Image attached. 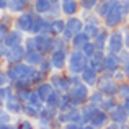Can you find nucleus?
<instances>
[{
	"label": "nucleus",
	"instance_id": "f257e3e1",
	"mask_svg": "<svg viewBox=\"0 0 129 129\" xmlns=\"http://www.w3.org/2000/svg\"><path fill=\"white\" fill-rule=\"evenodd\" d=\"M121 2L123 0H113V7L111 10L108 12V15L103 18V26L108 29H116V28H121L124 26L126 23V16H124L123 10H121Z\"/></svg>",
	"mask_w": 129,
	"mask_h": 129
},
{
	"label": "nucleus",
	"instance_id": "f03ea898",
	"mask_svg": "<svg viewBox=\"0 0 129 129\" xmlns=\"http://www.w3.org/2000/svg\"><path fill=\"white\" fill-rule=\"evenodd\" d=\"M88 66V57L80 49L70 47L69 51V59H67V74H82L83 69Z\"/></svg>",
	"mask_w": 129,
	"mask_h": 129
},
{
	"label": "nucleus",
	"instance_id": "7ed1b4c3",
	"mask_svg": "<svg viewBox=\"0 0 129 129\" xmlns=\"http://www.w3.org/2000/svg\"><path fill=\"white\" fill-rule=\"evenodd\" d=\"M90 93H91V87H88L87 83H83V82H79V83H75V85H72V87H70V90H69L70 106L82 108L83 105L88 101Z\"/></svg>",
	"mask_w": 129,
	"mask_h": 129
},
{
	"label": "nucleus",
	"instance_id": "20e7f679",
	"mask_svg": "<svg viewBox=\"0 0 129 129\" xmlns=\"http://www.w3.org/2000/svg\"><path fill=\"white\" fill-rule=\"evenodd\" d=\"M36 18V13L33 8H28L26 12L20 13V15L15 16V21H13V28L20 29V31L26 33V35H31V28H33V23H35Z\"/></svg>",
	"mask_w": 129,
	"mask_h": 129
},
{
	"label": "nucleus",
	"instance_id": "39448f33",
	"mask_svg": "<svg viewBox=\"0 0 129 129\" xmlns=\"http://www.w3.org/2000/svg\"><path fill=\"white\" fill-rule=\"evenodd\" d=\"M101 91H103L106 96L113 95V96H118V88H119V83L114 82L113 79V72H108L105 70L103 74H100V82H98V87Z\"/></svg>",
	"mask_w": 129,
	"mask_h": 129
},
{
	"label": "nucleus",
	"instance_id": "423d86ee",
	"mask_svg": "<svg viewBox=\"0 0 129 129\" xmlns=\"http://www.w3.org/2000/svg\"><path fill=\"white\" fill-rule=\"evenodd\" d=\"M124 47H126V43H124V26L116 28V29H111L110 38H108V49L106 51L119 54Z\"/></svg>",
	"mask_w": 129,
	"mask_h": 129
},
{
	"label": "nucleus",
	"instance_id": "0eeeda50",
	"mask_svg": "<svg viewBox=\"0 0 129 129\" xmlns=\"http://www.w3.org/2000/svg\"><path fill=\"white\" fill-rule=\"evenodd\" d=\"M83 25H85V21H83V18L80 15L67 16V18H66V29H64L62 36L70 41V39H72L77 33L83 31Z\"/></svg>",
	"mask_w": 129,
	"mask_h": 129
},
{
	"label": "nucleus",
	"instance_id": "6e6552de",
	"mask_svg": "<svg viewBox=\"0 0 129 129\" xmlns=\"http://www.w3.org/2000/svg\"><path fill=\"white\" fill-rule=\"evenodd\" d=\"M47 80H49V82L52 83V87L56 88L57 91H60V93H69L70 87H72L67 72H57V70H54V72L47 77Z\"/></svg>",
	"mask_w": 129,
	"mask_h": 129
},
{
	"label": "nucleus",
	"instance_id": "1a4fd4ad",
	"mask_svg": "<svg viewBox=\"0 0 129 129\" xmlns=\"http://www.w3.org/2000/svg\"><path fill=\"white\" fill-rule=\"evenodd\" d=\"M69 51L70 49H54L49 54V59H51V64H52L54 70H57V72H66L67 70Z\"/></svg>",
	"mask_w": 129,
	"mask_h": 129
},
{
	"label": "nucleus",
	"instance_id": "9d476101",
	"mask_svg": "<svg viewBox=\"0 0 129 129\" xmlns=\"http://www.w3.org/2000/svg\"><path fill=\"white\" fill-rule=\"evenodd\" d=\"M26 47L25 44H20V46L16 47H10V51L7 52V56L3 57V66H8V64H16V62H21V60H25L26 57Z\"/></svg>",
	"mask_w": 129,
	"mask_h": 129
},
{
	"label": "nucleus",
	"instance_id": "9b49d317",
	"mask_svg": "<svg viewBox=\"0 0 129 129\" xmlns=\"http://www.w3.org/2000/svg\"><path fill=\"white\" fill-rule=\"evenodd\" d=\"M110 119H111V123H118V124H123V126L127 129L129 113L126 111V108H124V105H123V101H121V100H119V103H118L116 106H114L113 110L110 111Z\"/></svg>",
	"mask_w": 129,
	"mask_h": 129
},
{
	"label": "nucleus",
	"instance_id": "f8f14e48",
	"mask_svg": "<svg viewBox=\"0 0 129 129\" xmlns=\"http://www.w3.org/2000/svg\"><path fill=\"white\" fill-rule=\"evenodd\" d=\"M2 106L5 108L7 111H10L12 114H15V116H21L23 114V108H25V101L15 93V95H12L7 101H3Z\"/></svg>",
	"mask_w": 129,
	"mask_h": 129
},
{
	"label": "nucleus",
	"instance_id": "ddd939ff",
	"mask_svg": "<svg viewBox=\"0 0 129 129\" xmlns=\"http://www.w3.org/2000/svg\"><path fill=\"white\" fill-rule=\"evenodd\" d=\"M35 36H36L38 49L43 51L44 54L49 56V54L56 49V36H52V35H35Z\"/></svg>",
	"mask_w": 129,
	"mask_h": 129
},
{
	"label": "nucleus",
	"instance_id": "4468645a",
	"mask_svg": "<svg viewBox=\"0 0 129 129\" xmlns=\"http://www.w3.org/2000/svg\"><path fill=\"white\" fill-rule=\"evenodd\" d=\"M111 123L110 119V113L105 110H100L93 118L91 121L85 126V129H103V127H108V124Z\"/></svg>",
	"mask_w": 129,
	"mask_h": 129
},
{
	"label": "nucleus",
	"instance_id": "2eb2a0df",
	"mask_svg": "<svg viewBox=\"0 0 129 129\" xmlns=\"http://www.w3.org/2000/svg\"><path fill=\"white\" fill-rule=\"evenodd\" d=\"M80 77H82V82L87 83L88 87H91V88L98 87V82H100V72L95 70L93 67L87 66L85 69H83V72L80 74Z\"/></svg>",
	"mask_w": 129,
	"mask_h": 129
},
{
	"label": "nucleus",
	"instance_id": "dca6fc26",
	"mask_svg": "<svg viewBox=\"0 0 129 129\" xmlns=\"http://www.w3.org/2000/svg\"><path fill=\"white\" fill-rule=\"evenodd\" d=\"M25 38H26V33L20 31V29H16V28H12L10 33H8V36L0 43H5L8 47H16V46L25 43Z\"/></svg>",
	"mask_w": 129,
	"mask_h": 129
},
{
	"label": "nucleus",
	"instance_id": "f3484780",
	"mask_svg": "<svg viewBox=\"0 0 129 129\" xmlns=\"http://www.w3.org/2000/svg\"><path fill=\"white\" fill-rule=\"evenodd\" d=\"M60 8H62V16H74L79 15L82 7H80L79 0H62L60 2Z\"/></svg>",
	"mask_w": 129,
	"mask_h": 129
},
{
	"label": "nucleus",
	"instance_id": "a211bd4d",
	"mask_svg": "<svg viewBox=\"0 0 129 129\" xmlns=\"http://www.w3.org/2000/svg\"><path fill=\"white\" fill-rule=\"evenodd\" d=\"M105 70H108V72H114V70H118L121 67V59H119V54L116 52H110V51H106L105 52Z\"/></svg>",
	"mask_w": 129,
	"mask_h": 129
},
{
	"label": "nucleus",
	"instance_id": "6ab92c4d",
	"mask_svg": "<svg viewBox=\"0 0 129 129\" xmlns=\"http://www.w3.org/2000/svg\"><path fill=\"white\" fill-rule=\"evenodd\" d=\"M28 8H31V0H8V10L12 15H20V13L26 12Z\"/></svg>",
	"mask_w": 129,
	"mask_h": 129
},
{
	"label": "nucleus",
	"instance_id": "aec40b11",
	"mask_svg": "<svg viewBox=\"0 0 129 129\" xmlns=\"http://www.w3.org/2000/svg\"><path fill=\"white\" fill-rule=\"evenodd\" d=\"M110 31L111 29H108V28H101L100 31H98V35L93 38V43H95V46H96V49L98 51H105L106 52V49H108V38H110Z\"/></svg>",
	"mask_w": 129,
	"mask_h": 129
},
{
	"label": "nucleus",
	"instance_id": "412c9836",
	"mask_svg": "<svg viewBox=\"0 0 129 129\" xmlns=\"http://www.w3.org/2000/svg\"><path fill=\"white\" fill-rule=\"evenodd\" d=\"M100 110H101V108L98 106V105H95V103H90V101H87V103L82 106V123L87 126V124L91 121V118H93V116H95V114H96Z\"/></svg>",
	"mask_w": 129,
	"mask_h": 129
},
{
	"label": "nucleus",
	"instance_id": "4be33fe9",
	"mask_svg": "<svg viewBox=\"0 0 129 129\" xmlns=\"http://www.w3.org/2000/svg\"><path fill=\"white\" fill-rule=\"evenodd\" d=\"M35 90H36V93L41 96V100L44 101V103H46L47 98H49L51 95L54 93V90H56V88L52 87V83H51L49 80H44V82L38 83V85H35Z\"/></svg>",
	"mask_w": 129,
	"mask_h": 129
},
{
	"label": "nucleus",
	"instance_id": "5701e85b",
	"mask_svg": "<svg viewBox=\"0 0 129 129\" xmlns=\"http://www.w3.org/2000/svg\"><path fill=\"white\" fill-rule=\"evenodd\" d=\"M103 59H105V51H96L91 57H88V66L93 67L95 70H98L100 74H103L105 72V62H103Z\"/></svg>",
	"mask_w": 129,
	"mask_h": 129
},
{
	"label": "nucleus",
	"instance_id": "b1692460",
	"mask_svg": "<svg viewBox=\"0 0 129 129\" xmlns=\"http://www.w3.org/2000/svg\"><path fill=\"white\" fill-rule=\"evenodd\" d=\"M52 5L54 3L51 2V0H33L31 2V8L35 10V13L44 15V16L49 13V10L52 8Z\"/></svg>",
	"mask_w": 129,
	"mask_h": 129
},
{
	"label": "nucleus",
	"instance_id": "393cba45",
	"mask_svg": "<svg viewBox=\"0 0 129 129\" xmlns=\"http://www.w3.org/2000/svg\"><path fill=\"white\" fill-rule=\"evenodd\" d=\"M46 56H47V54H44L43 51H39V49H35V51H28V52H26V57H25V60H26L28 64H31V66L38 67L39 64H41L43 60L46 59Z\"/></svg>",
	"mask_w": 129,
	"mask_h": 129
},
{
	"label": "nucleus",
	"instance_id": "a878e982",
	"mask_svg": "<svg viewBox=\"0 0 129 129\" xmlns=\"http://www.w3.org/2000/svg\"><path fill=\"white\" fill-rule=\"evenodd\" d=\"M111 7H113V0H100V2H98V5L95 7L93 12L96 13L101 20H103L105 16L108 15V12L111 10Z\"/></svg>",
	"mask_w": 129,
	"mask_h": 129
},
{
	"label": "nucleus",
	"instance_id": "bb28decb",
	"mask_svg": "<svg viewBox=\"0 0 129 129\" xmlns=\"http://www.w3.org/2000/svg\"><path fill=\"white\" fill-rule=\"evenodd\" d=\"M90 39L91 38L87 35L85 31H80V33H77V35L70 39V47H74V49H80V47H82L87 41H90Z\"/></svg>",
	"mask_w": 129,
	"mask_h": 129
},
{
	"label": "nucleus",
	"instance_id": "cd10ccee",
	"mask_svg": "<svg viewBox=\"0 0 129 129\" xmlns=\"http://www.w3.org/2000/svg\"><path fill=\"white\" fill-rule=\"evenodd\" d=\"M16 126H18V129H35L36 121L21 114V116H16Z\"/></svg>",
	"mask_w": 129,
	"mask_h": 129
},
{
	"label": "nucleus",
	"instance_id": "c85d7f7f",
	"mask_svg": "<svg viewBox=\"0 0 129 129\" xmlns=\"http://www.w3.org/2000/svg\"><path fill=\"white\" fill-rule=\"evenodd\" d=\"M23 114L36 121V119L39 118V114H41V108L36 106V105H31V103H25V108H23Z\"/></svg>",
	"mask_w": 129,
	"mask_h": 129
},
{
	"label": "nucleus",
	"instance_id": "c756f323",
	"mask_svg": "<svg viewBox=\"0 0 129 129\" xmlns=\"http://www.w3.org/2000/svg\"><path fill=\"white\" fill-rule=\"evenodd\" d=\"M66 29V16H59V18L52 20V36H60Z\"/></svg>",
	"mask_w": 129,
	"mask_h": 129
},
{
	"label": "nucleus",
	"instance_id": "7c9ffc66",
	"mask_svg": "<svg viewBox=\"0 0 129 129\" xmlns=\"http://www.w3.org/2000/svg\"><path fill=\"white\" fill-rule=\"evenodd\" d=\"M15 93H16V88L13 87V83H10V85H0V105H2L3 101H7Z\"/></svg>",
	"mask_w": 129,
	"mask_h": 129
},
{
	"label": "nucleus",
	"instance_id": "2f4dec72",
	"mask_svg": "<svg viewBox=\"0 0 129 129\" xmlns=\"http://www.w3.org/2000/svg\"><path fill=\"white\" fill-rule=\"evenodd\" d=\"M105 98H106V95H105L103 91L100 90V88H91V93H90V98H88V101H90V103L98 105V106L101 108V103H103Z\"/></svg>",
	"mask_w": 129,
	"mask_h": 129
},
{
	"label": "nucleus",
	"instance_id": "473e14b6",
	"mask_svg": "<svg viewBox=\"0 0 129 129\" xmlns=\"http://www.w3.org/2000/svg\"><path fill=\"white\" fill-rule=\"evenodd\" d=\"M62 100H64V93H60V91L54 90V93L51 95L49 98H47L46 105H49V106H54V108H57V110H59L60 105H62Z\"/></svg>",
	"mask_w": 129,
	"mask_h": 129
},
{
	"label": "nucleus",
	"instance_id": "72a5a7b5",
	"mask_svg": "<svg viewBox=\"0 0 129 129\" xmlns=\"http://www.w3.org/2000/svg\"><path fill=\"white\" fill-rule=\"evenodd\" d=\"M118 103H119V98L110 95V96H106V98L103 100V103H101V110H105V111H108V113H110V111L113 110V108L116 106Z\"/></svg>",
	"mask_w": 129,
	"mask_h": 129
},
{
	"label": "nucleus",
	"instance_id": "f704fd0d",
	"mask_svg": "<svg viewBox=\"0 0 129 129\" xmlns=\"http://www.w3.org/2000/svg\"><path fill=\"white\" fill-rule=\"evenodd\" d=\"M54 121L56 119H51V118H46V116H39L36 119V127L38 129H52Z\"/></svg>",
	"mask_w": 129,
	"mask_h": 129
},
{
	"label": "nucleus",
	"instance_id": "c9c22d12",
	"mask_svg": "<svg viewBox=\"0 0 129 129\" xmlns=\"http://www.w3.org/2000/svg\"><path fill=\"white\" fill-rule=\"evenodd\" d=\"M101 28H103V25H95V23H85V25H83V31H85L91 39L98 35V31H100Z\"/></svg>",
	"mask_w": 129,
	"mask_h": 129
},
{
	"label": "nucleus",
	"instance_id": "e433bc0d",
	"mask_svg": "<svg viewBox=\"0 0 129 129\" xmlns=\"http://www.w3.org/2000/svg\"><path fill=\"white\" fill-rule=\"evenodd\" d=\"M44 20H46V16H44V15H38V13H36L35 23H33V28H31V35H39V33H41L43 25H44Z\"/></svg>",
	"mask_w": 129,
	"mask_h": 129
},
{
	"label": "nucleus",
	"instance_id": "4c0bfd02",
	"mask_svg": "<svg viewBox=\"0 0 129 129\" xmlns=\"http://www.w3.org/2000/svg\"><path fill=\"white\" fill-rule=\"evenodd\" d=\"M38 69L41 70L43 74H46L47 77H49L51 74L54 72V67H52V64H51V59H49V56H46V59H44L43 62H41V64L38 66Z\"/></svg>",
	"mask_w": 129,
	"mask_h": 129
},
{
	"label": "nucleus",
	"instance_id": "58836bf2",
	"mask_svg": "<svg viewBox=\"0 0 129 129\" xmlns=\"http://www.w3.org/2000/svg\"><path fill=\"white\" fill-rule=\"evenodd\" d=\"M80 51H82L83 54H85L87 57H91L95 52H96V46H95V43H93V39H90V41H87L85 44H83L82 47H80Z\"/></svg>",
	"mask_w": 129,
	"mask_h": 129
},
{
	"label": "nucleus",
	"instance_id": "ea45409f",
	"mask_svg": "<svg viewBox=\"0 0 129 129\" xmlns=\"http://www.w3.org/2000/svg\"><path fill=\"white\" fill-rule=\"evenodd\" d=\"M118 98L121 101L129 98V80H124V82L119 83V88H118Z\"/></svg>",
	"mask_w": 129,
	"mask_h": 129
},
{
	"label": "nucleus",
	"instance_id": "a19ab883",
	"mask_svg": "<svg viewBox=\"0 0 129 129\" xmlns=\"http://www.w3.org/2000/svg\"><path fill=\"white\" fill-rule=\"evenodd\" d=\"M47 18L54 20V18H59V16H62V8H60V2H56L52 5V8L49 10V13H47Z\"/></svg>",
	"mask_w": 129,
	"mask_h": 129
},
{
	"label": "nucleus",
	"instance_id": "79ce46f5",
	"mask_svg": "<svg viewBox=\"0 0 129 129\" xmlns=\"http://www.w3.org/2000/svg\"><path fill=\"white\" fill-rule=\"evenodd\" d=\"M25 47H26V51H35V49H38V44H36V36L35 35H26V38H25Z\"/></svg>",
	"mask_w": 129,
	"mask_h": 129
},
{
	"label": "nucleus",
	"instance_id": "37998d69",
	"mask_svg": "<svg viewBox=\"0 0 129 129\" xmlns=\"http://www.w3.org/2000/svg\"><path fill=\"white\" fill-rule=\"evenodd\" d=\"M79 2H80L82 10H90V12H93L95 7L98 5V2H100V0H79Z\"/></svg>",
	"mask_w": 129,
	"mask_h": 129
},
{
	"label": "nucleus",
	"instance_id": "c03bdc74",
	"mask_svg": "<svg viewBox=\"0 0 129 129\" xmlns=\"http://www.w3.org/2000/svg\"><path fill=\"white\" fill-rule=\"evenodd\" d=\"M31 91H33V87H25V88H18V90H16V95L26 103L28 98H29V95H31Z\"/></svg>",
	"mask_w": 129,
	"mask_h": 129
},
{
	"label": "nucleus",
	"instance_id": "a18cd8bd",
	"mask_svg": "<svg viewBox=\"0 0 129 129\" xmlns=\"http://www.w3.org/2000/svg\"><path fill=\"white\" fill-rule=\"evenodd\" d=\"M12 28L13 26H8V25H5V23H0V41H3V39L8 36V33H10Z\"/></svg>",
	"mask_w": 129,
	"mask_h": 129
},
{
	"label": "nucleus",
	"instance_id": "49530a36",
	"mask_svg": "<svg viewBox=\"0 0 129 129\" xmlns=\"http://www.w3.org/2000/svg\"><path fill=\"white\" fill-rule=\"evenodd\" d=\"M113 79H114V82H118V83H121V82H124V80H126V75H124V72H123V69H121V67L113 72Z\"/></svg>",
	"mask_w": 129,
	"mask_h": 129
},
{
	"label": "nucleus",
	"instance_id": "de8ad7c7",
	"mask_svg": "<svg viewBox=\"0 0 129 129\" xmlns=\"http://www.w3.org/2000/svg\"><path fill=\"white\" fill-rule=\"evenodd\" d=\"M10 83H12L10 75L7 74L5 69H2V72H0V85H10Z\"/></svg>",
	"mask_w": 129,
	"mask_h": 129
},
{
	"label": "nucleus",
	"instance_id": "09e8293b",
	"mask_svg": "<svg viewBox=\"0 0 129 129\" xmlns=\"http://www.w3.org/2000/svg\"><path fill=\"white\" fill-rule=\"evenodd\" d=\"M121 69H123L124 75H126V80H129V60H126V62L121 66Z\"/></svg>",
	"mask_w": 129,
	"mask_h": 129
},
{
	"label": "nucleus",
	"instance_id": "8fccbe9b",
	"mask_svg": "<svg viewBox=\"0 0 129 129\" xmlns=\"http://www.w3.org/2000/svg\"><path fill=\"white\" fill-rule=\"evenodd\" d=\"M8 10V0H0V12H7Z\"/></svg>",
	"mask_w": 129,
	"mask_h": 129
},
{
	"label": "nucleus",
	"instance_id": "3c124183",
	"mask_svg": "<svg viewBox=\"0 0 129 129\" xmlns=\"http://www.w3.org/2000/svg\"><path fill=\"white\" fill-rule=\"evenodd\" d=\"M108 129H126L123 124H118V123H110L108 124Z\"/></svg>",
	"mask_w": 129,
	"mask_h": 129
},
{
	"label": "nucleus",
	"instance_id": "603ef678",
	"mask_svg": "<svg viewBox=\"0 0 129 129\" xmlns=\"http://www.w3.org/2000/svg\"><path fill=\"white\" fill-rule=\"evenodd\" d=\"M124 43H126V47L129 49V33L124 29Z\"/></svg>",
	"mask_w": 129,
	"mask_h": 129
},
{
	"label": "nucleus",
	"instance_id": "864d4df0",
	"mask_svg": "<svg viewBox=\"0 0 129 129\" xmlns=\"http://www.w3.org/2000/svg\"><path fill=\"white\" fill-rule=\"evenodd\" d=\"M123 105H124V108H126V111L129 113V98H126V100H123Z\"/></svg>",
	"mask_w": 129,
	"mask_h": 129
},
{
	"label": "nucleus",
	"instance_id": "5fc2aeb1",
	"mask_svg": "<svg viewBox=\"0 0 129 129\" xmlns=\"http://www.w3.org/2000/svg\"><path fill=\"white\" fill-rule=\"evenodd\" d=\"M124 29H126V31L129 33V18L126 20V23H124Z\"/></svg>",
	"mask_w": 129,
	"mask_h": 129
},
{
	"label": "nucleus",
	"instance_id": "6e6d98bb",
	"mask_svg": "<svg viewBox=\"0 0 129 129\" xmlns=\"http://www.w3.org/2000/svg\"><path fill=\"white\" fill-rule=\"evenodd\" d=\"M51 2H52V3H56V2H60V0H51Z\"/></svg>",
	"mask_w": 129,
	"mask_h": 129
},
{
	"label": "nucleus",
	"instance_id": "4d7b16f0",
	"mask_svg": "<svg viewBox=\"0 0 129 129\" xmlns=\"http://www.w3.org/2000/svg\"><path fill=\"white\" fill-rule=\"evenodd\" d=\"M127 129H129V121H127Z\"/></svg>",
	"mask_w": 129,
	"mask_h": 129
},
{
	"label": "nucleus",
	"instance_id": "13d9d810",
	"mask_svg": "<svg viewBox=\"0 0 129 129\" xmlns=\"http://www.w3.org/2000/svg\"><path fill=\"white\" fill-rule=\"evenodd\" d=\"M60 2H62V0H60Z\"/></svg>",
	"mask_w": 129,
	"mask_h": 129
},
{
	"label": "nucleus",
	"instance_id": "bf43d9fd",
	"mask_svg": "<svg viewBox=\"0 0 129 129\" xmlns=\"http://www.w3.org/2000/svg\"><path fill=\"white\" fill-rule=\"evenodd\" d=\"M127 2H129V0H127Z\"/></svg>",
	"mask_w": 129,
	"mask_h": 129
}]
</instances>
